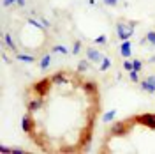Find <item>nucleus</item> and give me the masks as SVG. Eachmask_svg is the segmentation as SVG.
Here are the masks:
<instances>
[{
  "label": "nucleus",
  "mask_w": 155,
  "mask_h": 154,
  "mask_svg": "<svg viewBox=\"0 0 155 154\" xmlns=\"http://www.w3.org/2000/svg\"><path fill=\"white\" fill-rule=\"evenodd\" d=\"M49 82H51V80H41V82H37L35 87H34L35 92H37V94H46V92H48V87H49Z\"/></svg>",
  "instance_id": "1"
},
{
  "label": "nucleus",
  "mask_w": 155,
  "mask_h": 154,
  "mask_svg": "<svg viewBox=\"0 0 155 154\" xmlns=\"http://www.w3.org/2000/svg\"><path fill=\"white\" fill-rule=\"evenodd\" d=\"M141 121H145L146 124L153 126L155 124V115H143V117H141Z\"/></svg>",
  "instance_id": "2"
},
{
  "label": "nucleus",
  "mask_w": 155,
  "mask_h": 154,
  "mask_svg": "<svg viewBox=\"0 0 155 154\" xmlns=\"http://www.w3.org/2000/svg\"><path fill=\"white\" fill-rule=\"evenodd\" d=\"M88 55H90V58H92V60H99V58H101V55L97 53L95 50H88Z\"/></svg>",
  "instance_id": "3"
},
{
  "label": "nucleus",
  "mask_w": 155,
  "mask_h": 154,
  "mask_svg": "<svg viewBox=\"0 0 155 154\" xmlns=\"http://www.w3.org/2000/svg\"><path fill=\"white\" fill-rule=\"evenodd\" d=\"M51 82H64V73H57L51 76Z\"/></svg>",
  "instance_id": "4"
},
{
  "label": "nucleus",
  "mask_w": 155,
  "mask_h": 154,
  "mask_svg": "<svg viewBox=\"0 0 155 154\" xmlns=\"http://www.w3.org/2000/svg\"><path fill=\"white\" fill-rule=\"evenodd\" d=\"M39 105H41V101H39V99H35V101H32V103L28 105V110H35Z\"/></svg>",
  "instance_id": "5"
},
{
  "label": "nucleus",
  "mask_w": 155,
  "mask_h": 154,
  "mask_svg": "<svg viewBox=\"0 0 155 154\" xmlns=\"http://www.w3.org/2000/svg\"><path fill=\"white\" fill-rule=\"evenodd\" d=\"M85 89H87V90H95L97 85L95 83H92V82H87V83H85Z\"/></svg>",
  "instance_id": "6"
},
{
  "label": "nucleus",
  "mask_w": 155,
  "mask_h": 154,
  "mask_svg": "<svg viewBox=\"0 0 155 154\" xmlns=\"http://www.w3.org/2000/svg\"><path fill=\"white\" fill-rule=\"evenodd\" d=\"M122 55H124V57H127V55H129V44H124V46H122Z\"/></svg>",
  "instance_id": "7"
},
{
  "label": "nucleus",
  "mask_w": 155,
  "mask_h": 154,
  "mask_svg": "<svg viewBox=\"0 0 155 154\" xmlns=\"http://www.w3.org/2000/svg\"><path fill=\"white\" fill-rule=\"evenodd\" d=\"M41 66H42V68H48V66H49V57H44V58H42Z\"/></svg>",
  "instance_id": "8"
},
{
  "label": "nucleus",
  "mask_w": 155,
  "mask_h": 154,
  "mask_svg": "<svg viewBox=\"0 0 155 154\" xmlns=\"http://www.w3.org/2000/svg\"><path fill=\"white\" fill-rule=\"evenodd\" d=\"M132 64H134V66H132V69H134V71L141 69V62H137V60H136V62H132Z\"/></svg>",
  "instance_id": "9"
},
{
  "label": "nucleus",
  "mask_w": 155,
  "mask_h": 154,
  "mask_svg": "<svg viewBox=\"0 0 155 154\" xmlns=\"http://www.w3.org/2000/svg\"><path fill=\"white\" fill-rule=\"evenodd\" d=\"M148 39H150V41L155 44V34H153V32H150V34H148Z\"/></svg>",
  "instance_id": "10"
},
{
  "label": "nucleus",
  "mask_w": 155,
  "mask_h": 154,
  "mask_svg": "<svg viewBox=\"0 0 155 154\" xmlns=\"http://www.w3.org/2000/svg\"><path fill=\"white\" fill-rule=\"evenodd\" d=\"M14 2H18V0H5V5L7 4H14Z\"/></svg>",
  "instance_id": "11"
},
{
  "label": "nucleus",
  "mask_w": 155,
  "mask_h": 154,
  "mask_svg": "<svg viewBox=\"0 0 155 154\" xmlns=\"http://www.w3.org/2000/svg\"><path fill=\"white\" fill-rule=\"evenodd\" d=\"M104 2H106V4H111V5H113V4H115L116 0H104Z\"/></svg>",
  "instance_id": "12"
}]
</instances>
